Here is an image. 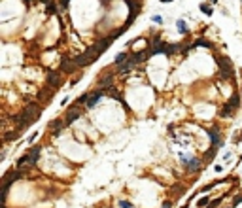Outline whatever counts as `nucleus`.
Here are the masks:
<instances>
[{"mask_svg":"<svg viewBox=\"0 0 242 208\" xmlns=\"http://www.w3.org/2000/svg\"><path fill=\"white\" fill-rule=\"evenodd\" d=\"M240 74H242V70H240Z\"/></svg>","mask_w":242,"mask_h":208,"instance_id":"72a5a7b5","label":"nucleus"},{"mask_svg":"<svg viewBox=\"0 0 242 208\" xmlns=\"http://www.w3.org/2000/svg\"><path fill=\"white\" fill-rule=\"evenodd\" d=\"M240 202H242V195L235 197V202H233V206H236V204H240Z\"/></svg>","mask_w":242,"mask_h":208,"instance_id":"a878e982","label":"nucleus"},{"mask_svg":"<svg viewBox=\"0 0 242 208\" xmlns=\"http://www.w3.org/2000/svg\"><path fill=\"white\" fill-rule=\"evenodd\" d=\"M21 176H23V170L17 168V170H12V172H8L6 176H4V182H2V189H9V185H12L15 180H19Z\"/></svg>","mask_w":242,"mask_h":208,"instance_id":"39448f33","label":"nucleus"},{"mask_svg":"<svg viewBox=\"0 0 242 208\" xmlns=\"http://www.w3.org/2000/svg\"><path fill=\"white\" fill-rule=\"evenodd\" d=\"M98 57H100V51H98L95 46H91V47H87V49L81 53V55L74 57L72 61L76 62V66H78V68H85V66H89V64L96 62Z\"/></svg>","mask_w":242,"mask_h":208,"instance_id":"f257e3e1","label":"nucleus"},{"mask_svg":"<svg viewBox=\"0 0 242 208\" xmlns=\"http://www.w3.org/2000/svg\"><path fill=\"white\" fill-rule=\"evenodd\" d=\"M30 155V159H32V165H34V163L38 161V157H40V146H36V148H32V151L28 153Z\"/></svg>","mask_w":242,"mask_h":208,"instance_id":"dca6fc26","label":"nucleus"},{"mask_svg":"<svg viewBox=\"0 0 242 208\" xmlns=\"http://www.w3.org/2000/svg\"><path fill=\"white\" fill-rule=\"evenodd\" d=\"M127 59H129V53H117V55H115V66L117 68L123 66V64L127 62Z\"/></svg>","mask_w":242,"mask_h":208,"instance_id":"2eb2a0df","label":"nucleus"},{"mask_svg":"<svg viewBox=\"0 0 242 208\" xmlns=\"http://www.w3.org/2000/svg\"><path fill=\"white\" fill-rule=\"evenodd\" d=\"M176 27H178V30H180V32H183V34H187V25H185L182 19H180V21H176Z\"/></svg>","mask_w":242,"mask_h":208,"instance_id":"a211bd4d","label":"nucleus"},{"mask_svg":"<svg viewBox=\"0 0 242 208\" xmlns=\"http://www.w3.org/2000/svg\"><path fill=\"white\" fill-rule=\"evenodd\" d=\"M208 204H210V199H208V197H202V199L197 201V206H199V208H204V206H208Z\"/></svg>","mask_w":242,"mask_h":208,"instance_id":"aec40b11","label":"nucleus"},{"mask_svg":"<svg viewBox=\"0 0 242 208\" xmlns=\"http://www.w3.org/2000/svg\"><path fill=\"white\" fill-rule=\"evenodd\" d=\"M112 42H114V38H112V36H108V38H100V40H98V42L95 43V47H96L98 51H100V55H102V53H104L110 46H112Z\"/></svg>","mask_w":242,"mask_h":208,"instance_id":"1a4fd4ad","label":"nucleus"},{"mask_svg":"<svg viewBox=\"0 0 242 208\" xmlns=\"http://www.w3.org/2000/svg\"><path fill=\"white\" fill-rule=\"evenodd\" d=\"M217 66H219V78L221 80H229L233 74V62L229 57H219L217 59Z\"/></svg>","mask_w":242,"mask_h":208,"instance_id":"7ed1b4c3","label":"nucleus"},{"mask_svg":"<svg viewBox=\"0 0 242 208\" xmlns=\"http://www.w3.org/2000/svg\"><path fill=\"white\" fill-rule=\"evenodd\" d=\"M76 68H78V66H76V62H74V61L64 59V61L61 62V72H64V74H72Z\"/></svg>","mask_w":242,"mask_h":208,"instance_id":"f8f14e48","label":"nucleus"},{"mask_svg":"<svg viewBox=\"0 0 242 208\" xmlns=\"http://www.w3.org/2000/svg\"><path fill=\"white\" fill-rule=\"evenodd\" d=\"M47 85L49 87H53V89H57V87L61 85V72H49V76H47Z\"/></svg>","mask_w":242,"mask_h":208,"instance_id":"9d476101","label":"nucleus"},{"mask_svg":"<svg viewBox=\"0 0 242 208\" xmlns=\"http://www.w3.org/2000/svg\"><path fill=\"white\" fill-rule=\"evenodd\" d=\"M225 199V197H217V199L216 201H210V204H208L206 208H216V206H219V204H221V201Z\"/></svg>","mask_w":242,"mask_h":208,"instance_id":"412c9836","label":"nucleus"},{"mask_svg":"<svg viewBox=\"0 0 242 208\" xmlns=\"http://www.w3.org/2000/svg\"><path fill=\"white\" fill-rule=\"evenodd\" d=\"M23 2H27V4H30V2H38V0H23Z\"/></svg>","mask_w":242,"mask_h":208,"instance_id":"7c9ffc66","label":"nucleus"},{"mask_svg":"<svg viewBox=\"0 0 242 208\" xmlns=\"http://www.w3.org/2000/svg\"><path fill=\"white\" fill-rule=\"evenodd\" d=\"M185 167H187V170H189V172H195V170H199L201 161L197 159V157H193V159H189V161H185Z\"/></svg>","mask_w":242,"mask_h":208,"instance_id":"4468645a","label":"nucleus"},{"mask_svg":"<svg viewBox=\"0 0 242 208\" xmlns=\"http://www.w3.org/2000/svg\"><path fill=\"white\" fill-rule=\"evenodd\" d=\"M216 149H217V146H212L210 149H208V151L204 153V159H206V161H210V159H214V157H216Z\"/></svg>","mask_w":242,"mask_h":208,"instance_id":"f3484780","label":"nucleus"},{"mask_svg":"<svg viewBox=\"0 0 242 208\" xmlns=\"http://www.w3.org/2000/svg\"><path fill=\"white\" fill-rule=\"evenodd\" d=\"M55 12H57V6H55V2L47 4V8H46V13H47V15H53Z\"/></svg>","mask_w":242,"mask_h":208,"instance_id":"4be33fe9","label":"nucleus"},{"mask_svg":"<svg viewBox=\"0 0 242 208\" xmlns=\"http://www.w3.org/2000/svg\"><path fill=\"white\" fill-rule=\"evenodd\" d=\"M238 104H240V95H238V93L231 95V98L225 102V106H223V110L219 112V115H221V117H229V115H233V112L238 108Z\"/></svg>","mask_w":242,"mask_h":208,"instance_id":"f03ea898","label":"nucleus"},{"mask_svg":"<svg viewBox=\"0 0 242 208\" xmlns=\"http://www.w3.org/2000/svg\"><path fill=\"white\" fill-rule=\"evenodd\" d=\"M59 4H61L62 8H68V4H70V0H59Z\"/></svg>","mask_w":242,"mask_h":208,"instance_id":"393cba45","label":"nucleus"},{"mask_svg":"<svg viewBox=\"0 0 242 208\" xmlns=\"http://www.w3.org/2000/svg\"><path fill=\"white\" fill-rule=\"evenodd\" d=\"M89 96H91V93H83L78 100H76V104H87V100H89Z\"/></svg>","mask_w":242,"mask_h":208,"instance_id":"6ab92c4d","label":"nucleus"},{"mask_svg":"<svg viewBox=\"0 0 242 208\" xmlns=\"http://www.w3.org/2000/svg\"><path fill=\"white\" fill-rule=\"evenodd\" d=\"M170 206H172V202H170V201H164V202L161 204V208H170Z\"/></svg>","mask_w":242,"mask_h":208,"instance_id":"bb28decb","label":"nucleus"},{"mask_svg":"<svg viewBox=\"0 0 242 208\" xmlns=\"http://www.w3.org/2000/svg\"><path fill=\"white\" fill-rule=\"evenodd\" d=\"M125 2H127V4H129V2H133V0H125Z\"/></svg>","mask_w":242,"mask_h":208,"instance_id":"2f4dec72","label":"nucleus"},{"mask_svg":"<svg viewBox=\"0 0 242 208\" xmlns=\"http://www.w3.org/2000/svg\"><path fill=\"white\" fill-rule=\"evenodd\" d=\"M80 114H81V108H80V104H76L74 108H70V110L66 112V117H64V121H66V125L74 123L76 119L80 117Z\"/></svg>","mask_w":242,"mask_h":208,"instance_id":"0eeeda50","label":"nucleus"},{"mask_svg":"<svg viewBox=\"0 0 242 208\" xmlns=\"http://www.w3.org/2000/svg\"><path fill=\"white\" fill-rule=\"evenodd\" d=\"M38 2H42V4H46V6H47V4H51V2H53V0H38Z\"/></svg>","mask_w":242,"mask_h":208,"instance_id":"c85d7f7f","label":"nucleus"},{"mask_svg":"<svg viewBox=\"0 0 242 208\" xmlns=\"http://www.w3.org/2000/svg\"><path fill=\"white\" fill-rule=\"evenodd\" d=\"M112 81H114V76L112 74H106V76H102V80L98 81V87H100V89L110 91V89H112Z\"/></svg>","mask_w":242,"mask_h":208,"instance_id":"9b49d317","label":"nucleus"},{"mask_svg":"<svg viewBox=\"0 0 242 208\" xmlns=\"http://www.w3.org/2000/svg\"><path fill=\"white\" fill-rule=\"evenodd\" d=\"M201 12L206 13V15H212V6H208V4H201Z\"/></svg>","mask_w":242,"mask_h":208,"instance_id":"5701e85b","label":"nucleus"},{"mask_svg":"<svg viewBox=\"0 0 242 208\" xmlns=\"http://www.w3.org/2000/svg\"><path fill=\"white\" fill-rule=\"evenodd\" d=\"M193 47H206V49H212V43L208 42L206 38H199V40H195L193 43H191V49Z\"/></svg>","mask_w":242,"mask_h":208,"instance_id":"ddd939ff","label":"nucleus"},{"mask_svg":"<svg viewBox=\"0 0 242 208\" xmlns=\"http://www.w3.org/2000/svg\"><path fill=\"white\" fill-rule=\"evenodd\" d=\"M119 206H121V208H134L133 204H130V202H127V201H119Z\"/></svg>","mask_w":242,"mask_h":208,"instance_id":"b1692460","label":"nucleus"},{"mask_svg":"<svg viewBox=\"0 0 242 208\" xmlns=\"http://www.w3.org/2000/svg\"><path fill=\"white\" fill-rule=\"evenodd\" d=\"M53 91H55L53 87H43V89L38 93V100H40L42 104H43V102H49L51 98H53Z\"/></svg>","mask_w":242,"mask_h":208,"instance_id":"6e6552de","label":"nucleus"},{"mask_svg":"<svg viewBox=\"0 0 242 208\" xmlns=\"http://www.w3.org/2000/svg\"><path fill=\"white\" fill-rule=\"evenodd\" d=\"M206 133H208V138H210L212 146H217V148L221 146V138H219V129L217 127H208Z\"/></svg>","mask_w":242,"mask_h":208,"instance_id":"423d86ee","label":"nucleus"},{"mask_svg":"<svg viewBox=\"0 0 242 208\" xmlns=\"http://www.w3.org/2000/svg\"><path fill=\"white\" fill-rule=\"evenodd\" d=\"M159 2H163V4H167V2H174V0H159Z\"/></svg>","mask_w":242,"mask_h":208,"instance_id":"c756f323","label":"nucleus"},{"mask_svg":"<svg viewBox=\"0 0 242 208\" xmlns=\"http://www.w3.org/2000/svg\"><path fill=\"white\" fill-rule=\"evenodd\" d=\"M23 114L30 119L32 123H34V121H38V117H40V114H42V106H40L38 102H30L28 106L23 108Z\"/></svg>","mask_w":242,"mask_h":208,"instance_id":"20e7f679","label":"nucleus"},{"mask_svg":"<svg viewBox=\"0 0 242 208\" xmlns=\"http://www.w3.org/2000/svg\"><path fill=\"white\" fill-rule=\"evenodd\" d=\"M240 138H242V133H240Z\"/></svg>","mask_w":242,"mask_h":208,"instance_id":"473e14b6","label":"nucleus"},{"mask_svg":"<svg viewBox=\"0 0 242 208\" xmlns=\"http://www.w3.org/2000/svg\"><path fill=\"white\" fill-rule=\"evenodd\" d=\"M153 21H155V23H163V19H161V15H155V17H153Z\"/></svg>","mask_w":242,"mask_h":208,"instance_id":"cd10ccee","label":"nucleus"}]
</instances>
